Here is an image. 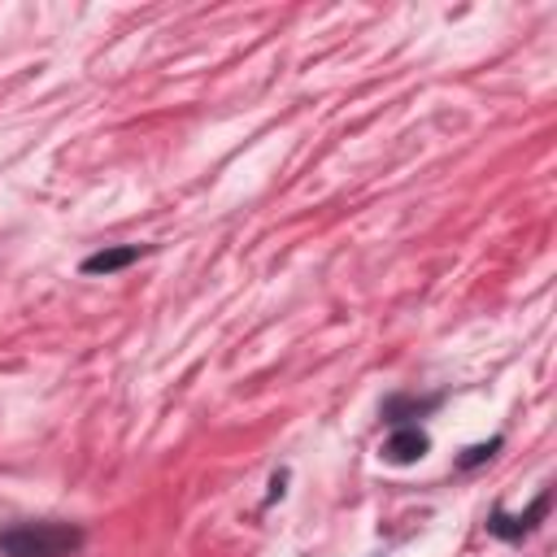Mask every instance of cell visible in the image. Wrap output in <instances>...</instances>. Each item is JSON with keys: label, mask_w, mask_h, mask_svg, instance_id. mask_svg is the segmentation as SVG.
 I'll list each match as a JSON object with an SVG mask.
<instances>
[{"label": "cell", "mask_w": 557, "mask_h": 557, "mask_svg": "<svg viewBox=\"0 0 557 557\" xmlns=\"http://www.w3.org/2000/svg\"><path fill=\"white\" fill-rule=\"evenodd\" d=\"M83 548V531L65 522H17L0 531L4 557H74Z\"/></svg>", "instance_id": "cell-1"}, {"label": "cell", "mask_w": 557, "mask_h": 557, "mask_svg": "<svg viewBox=\"0 0 557 557\" xmlns=\"http://www.w3.org/2000/svg\"><path fill=\"white\" fill-rule=\"evenodd\" d=\"M426 448H431V440H426V431H418V426H400V431H392V435L383 440V457L396 461V466L418 461Z\"/></svg>", "instance_id": "cell-2"}, {"label": "cell", "mask_w": 557, "mask_h": 557, "mask_svg": "<svg viewBox=\"0 0 557 557\" xmlns=\"http://www.w3.org/2000/svg\"><path fill=\"white\" fill-rule=\"evenodd\" d=\"M135 257H139V248H135V244L100 248V252H91V257L83 261V274H117V270H126Z\"/></svg>", "instance_id": "cell-3"}]
</instances>
